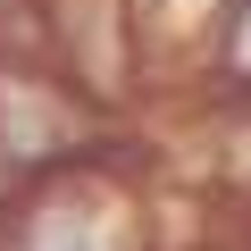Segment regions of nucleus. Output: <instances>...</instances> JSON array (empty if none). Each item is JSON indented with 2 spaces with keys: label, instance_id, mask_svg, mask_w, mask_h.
<instances>
[{
  "label": "nucleus",
  "instance_id": "nucleus-1",
  "mask_svg": "<svg viewBox=\"0 0 251 251\" xmlns=\"http://www.w3.org/2000/svg\"><path fill=\"white\" fill-rule=\"evenodd\" d=\"M25 251H100V243H92L84 226H42V234H34Z\"/></svg>",
  "mask_w": 251,
  "mask_h": 251
},
{
  "label": "nucleus",
  "instance_id": "nucleus-2",
  "mask_svg": "<svg viewBox=\"0 0 251 251\" xmlns=\"http://www.w3.org/2000/svg\"><path fill=\"white\" fill-rule=\"evenodd\" d=\"M234 59H243V67H251V17H243V42H234Z\"/></svg>",
  "mask_w": 251,
  "mask_h": 251
}]
</instances>
